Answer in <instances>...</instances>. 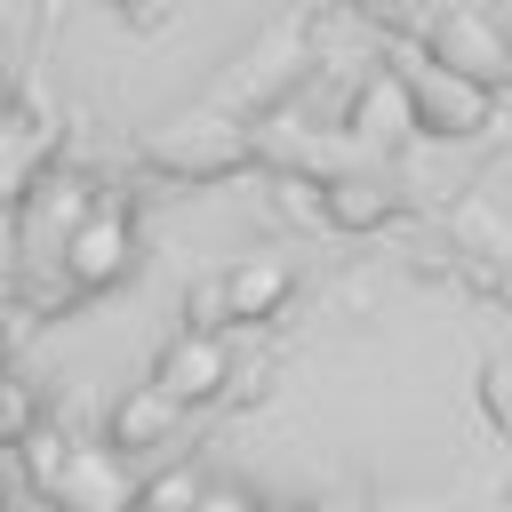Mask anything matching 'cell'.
I'll return each mask as SVG.
<instances>
[{
  "label": "cell",
  "mask_w": 512,
  "mask_h": 512,
  "mask_svg": "<svg viewBox=\"0 0 512 512\" xmlns=\"http://www.w3.org/2000/svg\"><path fill=\"white\" fill-rule=\"evenodd\" d=\"M24 472L56 512H144V480L112 440H56L32 432L24 440Z\"/></svg>",
  "instance_id": "cell-1"
},
{
  "label": "cell",
  "mask_w": 512,
  "mask_h": 512,
  "mask_svg": "<svg viewBox=\"0 0 512 512\" xmlns=\"http://www.w3.org/2000/svg\"><path fill=\"white\" fill-rule=\"evenodd\" d=\"M96 208H104V200H96L88 176H40L32 192H16V248L40 256V264H64L72 232H80Z\"/></svg>",
  "instance_id": "cell-2"
},
{
  "label": "cell",
  "mask_w": 512,
  "mask_h": 512,
  "mask_svg": "<svg viewBox=\"0 0 512 512\" xmlns=\"http://www.w3.org/2000/svg\"><path fill=\"white\" fill-rule=\"evenodd\" d=\"M408 104H416V136H480L488 128V80L448 72V64H408Z\"/></svg>",
  "instance_id": "cell-3"
},
{
  "label": "cell",
  "mask_w": 512,
  "mask_h": 512,
  "mask_svg": "<svg viewBox=\"0 0 512 512\" xmlns=\"http://www.w3.org/2000/svg\"><path fill=\"white\" fill-rule=\"evenodd\" d=\"M432 64H448V72H472V80L504 88V80H512V32H504L488 8L456 0L448 16H432Z\"/></svg>",
  "instance_id": "cell-4"
},
{
  "label": "cell",
  "mask_w": 512,
  "mask_h": 512,
  "mask_svg": "<svg viewBox=\"0 0 512 512\" xmlns=\"http://www.w3.org/2000/svg\"><path fill=\"white\" fill-rule=\"evenodd\" d=\"M128 264H136V232H128V216L120 208H96L80 232H72V248H64V280L72 288H112V280H128Z\"/></svg>",
  "instance_id": "cell-5"
},
{
  "label": "cell",
  "mask_w": 512,
  "mask_h": 512,
  "mask_svg": "<svg viewBox=\"0 0 512 512\" xmlns=\"http://www.w3.org/2000/svg\"><path fill=\"white\" fill-rule=\"evenodd\" d=\"M224 376H232V360H224V344H216L208 328H184V336L160 352V368H152V384H160V392H176L184 408H192V400H216V392H224Z\"/></svg>",
  "instance_id": "cell-6"
},
{
  "label": "cell",
  "mask_w": 512,
  "mask_h": 512,
  "mask_svg": "<svg viewBox=\"0 0 512 512\" xmlns=\"http://www.w3.org/2000/svg\"><path fill=\"white\" fill-rule=\"evenodd\" d=\"M288 296V264L280 256H240L224 280H216V312L224 320H272Z\"/></svg>",
  "instance_id": "cell-7"
},
{
  "label": "cell",
  "mask_w": 512,
  "mask_h": 512,
  "mask_svg": "<svg viewBox=\"0 0 512 512\" xmlns=\"http://www.w3.org/2000/svg\"><path fill=\"white\" fill-rule=\"evenodd\" d=\"M352 136H368V144H400V136H416V104H408V80H400V72H376V80L360 88V104H352Z\"/></svg>",
  "instance_id": "cell-8"
},
{
  "label": "cell",
  "mask_w": 512,
  "mask_h": 512,
  "mask_svg": "<svg viewBox=\"0 0 512 512\" xmlns=\"http://www.w3.org/2000/svg\"><path fill=\"white\" fill-rule=\"evenodd\" d=\"M176 416H184V400H176V392L136 384V392L112 408V448H160V440L176 432Z\"/></svg>",
  "instance_id": "cell-9"
},
{
  "label": "cell",
  "mask_w": 512,
  "mask_h": 512,
  "mask_svg": "<svg viewBox=\"0 0 512 512\" xmlns=\"http://www.w3.org/2000/svg\"><path fill=\"white\" fill-rule=\"evenodd\" d=\"M328 208H336V224H376V216H384V208H392V200H384V192H376V184H368V176H344V184H336V200H328Z\"/></svg>",
  "instance_id": "cell-10"
},
{
  "label": "cell",
  "mask_w": 512,
  "mask_h": 512,
  "mask_svg": "<svg viewBox=\"0 0 512 512\" xmlns=\"http://www.w3.org/2000/svg\"><path fill=\"white\" fill-rule=\"evenodd\" d=\"M40 424H32V400H24V384H8L0 376V448H24Z\"/></svg>",
  "instance_id": "cell-11"
},
{
  "label": "cell",
  "mask_w": 512,
  "mask_h": 512,
  "mask_svg": "<svg viewBox=\"0 0 512 512\" xmlns=\"http://www.w3.org/2000/svg\"><path fill=\"white\" fill-rule=\"evenodd\" d=\"M192 504H200V480H192V472L144 480V512H192Z\"/></svg>",
  "instance_id": "cell-12"
},
{
  "label": "cell",
  "mask_w": 512,
  "mask_h": 512,
  "mask_svg": "<svg viewBox=\"0 0 512 512\" xmlns=\"http://www.w3.org/2000/svg\"><path fill=\"white\" fill-rule=\"evenodd\" d=\"M488 416H496V424H512V360H496V368H488Z\"/></svg>",
  "instance_id": "cell-13"
},
{
  "label": "cell",
  "mask_w": 512,
  "mask_h": 512,
  "mask_svg": "<svg viewBox=\"0 0 512 512\" xmlns=\"http://www.w3.org/2000/svg\"><path fill=\"white\" fill-rule=\"evenodd\" d=\"M192 512H256V504H248L240 488H200V504H192Z\"/></svg>",
  "instance_id": "cell-14"
},
{
  "label": "cell",
  "mask_w": 512,
  "mask_h": 512,
  "mask_svg": "<svg viewBox=\"0 0 512 512\" xmlns=\"http://www.w3.org/2000/svg\"><path fill=\"white\" fill-rule=\"evenodd\" d=\"M304 512H360L352 496H320V504H304Z\"/></svg>",
  "instance_id": "cell-15"
},
{
  "label": "cell",
  "mask_w": 512,
  "mask_h": 512,
  "mask_svg": "<svg viewBox=\"0 0 512 512\" xmlns=\"http://www.w3.org/2000/svg\"><path fill=\"white\" fill-rule=\"evenodd\" d=\"M0 512H8V480H0Z\"/></svg>",
  "instance_id": "cell-16"
}]
</instances>
